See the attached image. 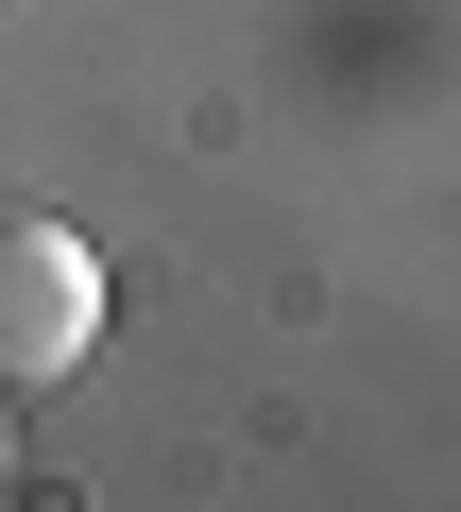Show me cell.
I'll list each match as a JSON object with an SVG mask.
<instances>
[{"label": "cell", "instance_id": "6da1fadb", "mask_svg": "<svg viewBox=\"0 0 461 512\" xmlns=\"http://www.w3.org/2000/svg\"><path fill=\"white\" fill-rule=\"evenodd\" d=\"M103 342V256L52 205H0V393H52Z\"/></svg>", "mask_w": 461, "mask_h": 512}]
</instances>
